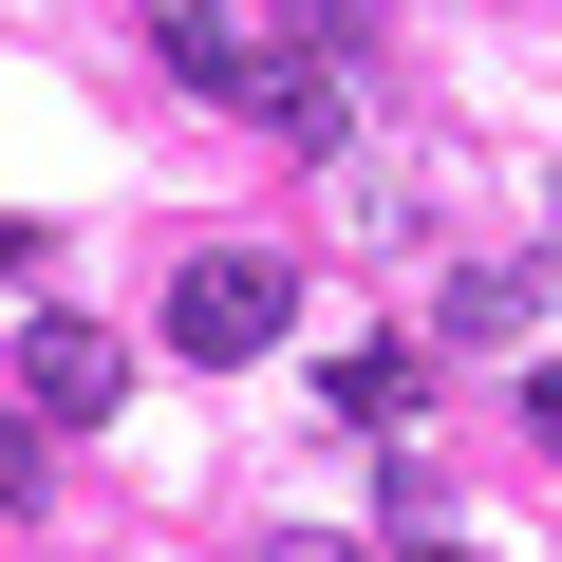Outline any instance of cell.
<instances>
[{
    "instance_id": "6da1fadb",
    "label": "cell",
    "mask_w": 562,
    "mask_h": 562,
    "mask_svg": "<svg viewBox=\"0 0 562 562\" xmlns=\"http://www.w3.org/2000/svg\"><path fill=\"white\" fill-rule=\"evenodd\" d=\"M281 319H301V281H281L262 244H206V262L169 281V357H206V375H244V357H281Z\"/></svg>"
},
{
    "instance_id": "7a4b0ae2",
    "label": "cell",
    "mask_w": 562,
    "mask_h": 562,
    "mask_svg": "<svg viewBox=\"0 0 562 562\" xmlns=\"http://www.w3.org/2000/svg\"><path fill=\"white\" fill-rule=\"evenodd\" d=\"M113 394H132V357H113L94 319H57V301H38V319H20V413H38V431H94Z\"/></svg>"
},
{
    "instance_id": "3957f363",
    "label": "cell",
    "mask_w": 562,
    "mask_h": 562,
    "mask_svg": "<svg viewBox=\"0 0 562 562\" xmlns=\"http://www.w3.org/2000/svg\"><path fill=\"white\" fill-rule=\"evenodd\" d=\"M244 113L301 132V150H338V132H357V57H338V38H262V57H244Z\"/></svg>"
},
{
    "instance_id": "277c9868",
    "label": "cell",
    "mask_w": 562,
    "mask_h": 562,
    "mask_svg": "<svg viewBox=\"0 0 562 562\" xmlns=\"http://www.w3.org/2000/svg\"><path fill=\"white\" fill-rule=\"evenodd\" d=\"M150 38H169V76H188L206 113H244V38L206 20V0H150Z\"/></svg>"
},
{
    "instance_id": "5b68a950",
    "label": "cell",
    "mask_w": 562,
    "mask_h": 562,
    "mask_svg": "<svg viewBox=\"0 0 562 562\" xmlns=\"http://www.w3.org/2000/svg\"><path fill=\"white\" fill-rule=\"evenodd\" d=\"M413 394H431V375H413V338H357V357H338V413H357V431H394Z\"/></svg>"
},
{
    "instance_id": "8992f818",
    "label": "cell",
    "mask_w": 562,
    "mask_h": 562,
    "mask_svg": "<svg viewBox=\"0 0 562 562\" xmlns=\"http://www.w3.org/2000/svg\"><path fill=\"white\" fill-rule=\"evenodd\" d=\"M20 487H38V413L0 394V506H20Z\"/></svg>"
},
{
    "instance_id": "52a82bcc",
    "label": "cell",
    "mask_w": 562,
    "mask_h": 562,
    "mask_svg": "<svg viewBox=\"0 0 562 562\" xmlns=\"http://www.w3.org/2000/svg\"><path fill=\"white\" fill-rule=\"evenodd\" d=\"M375 20H394V0H301V38H338V57H357Z\"/></svg>"
},
{
    "instance_id": "ba28073f",
    "label": "cell",
    "mask_w": 562,
    "mask_h": 562,
    "mask_svg": "<svg viewBox=\"0 0 562 562\" xmlns=\"http://www.w3.org/2000/svg\"><path fill=\"white\" fill-rule=\"evenodd\" d=\"M525 431H543V469H562V357H543V375H525Z\"/></svg>"
},
{
    "instance_id": "9c48e42d",
    "label": "cell",
    "mask_w": 562,
    "mask_h": 562,
    "mask_svg": "<svg viewBox=\"0 0 562 562\" xmlns=\"http://www.w3.org/2000/svg\"><path fill=\"white\" fill-rule=\"evenodd\" d=\"M0 281H38V225H20V206H0Z\"/></svg>"
},
{
    "instance_id": "30bf717a",
    "label": "cell",
    "mask_w": 562,
    "mask_h": 562,
    "mask_svg": "<svg viewBox=\"0 0 562 562\" xmlns=\"http://www.w3.org/2000/svg\"><path fill=\"white\" fill-rule=\"evenodd\" d=\"M413 562H469V543H413Z\"/></svg>"
},
{
    "instance_id": "8fae6325",
    "label": "cell",
    "mask_w": 562,
    "mask_h": 562,
    "mask_svg": "<svg viewBox=\"0 0 562 562\" xmlns=\"http://www.w3.org/2000/svg\"><path fill=\"white\" fill-rule=\"evenodd\" d=\"M543 225H562V206H543Z\"/></svg>"
}]
</instances>
